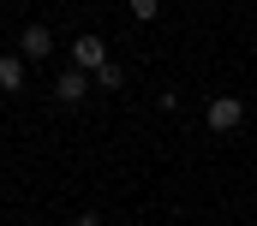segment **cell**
Returning <instances> with one entry per match:
<instances>
[{"label":"cell","instance_id":"cell-5","mask_svg":"<svg viewBox=\"0 0 257 226\" xmlns=\"http://www.w3.org/2000/svg\"><path fill=\"white\" fill-rule=\"evenodd\" d=\"M24 78H30V72H24V54H0V90H6V96H18Z\"/></svg>","mask_w":257,"mask_h":226},{"label":"cell","instance_id":"cell-2","mask_svg":"<svg viewBox=\"0 0 257 226\" xmlns=\"http://www.w3.org/2000/svg\"><path fill=\"white\" fill-rule=\"evenodd\" d=\"M239 119H245L239 96H209V131H239Z\"/></svg>","mask_w":257,"mask_h":226},{"label":"cell","instance_id":"cell-3","mask_svg":"<svg viewBox=\"0 0 257 226\" xmlns=\"http://www.w3.org/2000/svg\"><path fill=\"white\" fill-rule=\"evenodd\" d=\"M18 54L24 60H48L54 54V30H48V24H24V30H18Z\"/></svg>","mask_w":257,"mask_h":226},{"label":"cell","instance_id":"cell-4","mask_svg":"<svg viewBox=\"0 0 257 226\" xmlns=\"http://www.w3.org/2000/svg\"><path fill=\"white\" fill-rule=\"evenodd\" d=\"M90 84H96V78L72 66V72H60V78H54V102H66V108H72V102H84V90H90Z\"/></svg>","mask_w":257,"mask_h":226},{"label":"cell","instance_id":"cell-6","mask_svg":"<svg viewBox=\"0 0 257 226\" xmlns=\"http://www.w3.org/2000/svg\"><path fill=\"white\" fill-rule=\"evenodd\" d=\"M96 84H102V90H120V84H126V72H120V66H114V60H108V66H102V72H96Z\"/></svg>","mask_w":257,"mask_h":226},{"label":"cell","instance_id":"cell-7","mask_svg":"<svg viewBox=\"0 0 257 226\" xmlns=\"http://www.w3.org/2000/svg\"><path fill=\"white\" fill-rule=\"evenodd\" d=\"M132 18H162V0H132Z\"/></svg>","mask_w":257,"mask_h":226},{"label":"cell","instance_id":"cell-1","mask_svg":"<svg viewBox=\"0 0 257 226\" xmlns=\"http://www.w3.org/2000/svg\"><path fill=\"white\" fill-rule=\"evenodd\" d=\"M72 66L96 78V72L108 66V42H102V36H72Z\"/></svg>","mask_w":257,"mask_h":226}]
</instances>
